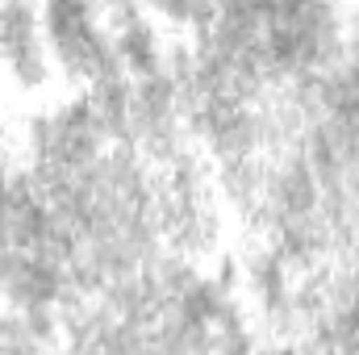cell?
Instances as JSON below:
<instances>
[{"label":"cell","instance_id":"1","mask_svg":"<svg viewBox=\"0 0 359 355\" xmlns=\"http://www.w3.org/2000/svg\"><path fill=\"white\" fill-rule=\"evenodd\" d=\"M0 55L8 59V67L21 84L34 88L46 80V55L38 42V21L21 0H8L0 8Z\"/></svg>","mask_w":359,"mask_h":355},{"label":"cell","instance_id":"2","mask_svg":"<svg viewBox=\"0 0 359 355\" xmlns=\"http://www.w3.org/2000/svg\"><path fill=\"white\" fill-rule=\"evenodd\" d=\"M117 55H121V63H126L130 72L155 76L159 51H155V34H151V25H147L142 17H130V21L117 25Z\"/></svg>","mask_w":359,"mask_h":355},{"label":"cell","instance_id":"3","mask_svg":"<svg viewBox=\"0 0 359 355\" xmlns=\"http://www.w3.org/2000/svg\"><path fill=\"white\" fill-rule=\"evenodd\" d=\"M151 4L172 21H209L213 17V0H151Z\"/></svg>","mask_w":359,"mask_h":355},{"label":"cell","instance_id":"4","mask_svg":"<svg viewBox=\"0 0 359 355\" xmlns=\"http://www.w3.org/2000/svg\"><path fill=\"white\" fill-rule=\"evenodd\" d=\"M109 4H113V13H117L121 21H130V17H138V13H134V0H109ZM121 21H117V25H121Z\"/></svg>","mask_w":359,"mask_h":355},{"label":"cell","instance_id":"5","mask_svg":"<svg viewBox=\"0 0 359 355\" xmlns=\"http://www.w3.org/2000/svg\"><path fill=\"white\" fill-rule=\"evenodd\" d=\"M4 201H8V176H4V168H0V209H4Z\"/></svg>","mask_w":359,"mask_h":355}]
</instances>
